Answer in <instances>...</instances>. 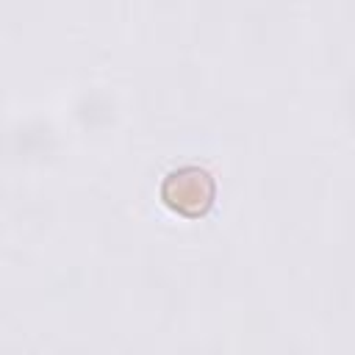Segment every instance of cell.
I'll return each mask as SVG.
<instances>
[{"mask_svg":"<svg viewBox=\"0 0 355 355\" xmlns=\"http://www.w3.org/2000/svg\"><path fill=\"white\" fill-rule=\"evenodd\" d=\"M216 197V183L208 169L183 164L172 169L161 183V200L180 216H202Z\"/></svg>","mask_w":355,"mask_h":355,"instance_id":"6da1fadb","label":"cell"}]
</instances>
